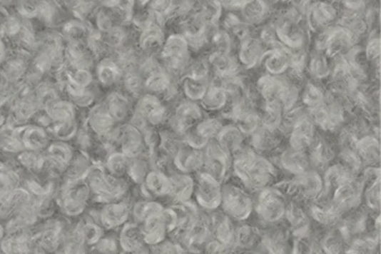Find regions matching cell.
I'll return each mask as SVG.
<instances>
[{
  "label": "cell",
  "instance_id": "obj_40",
  "mask_svg": "<svg viewBox=\"0 0 381 254\" xmlns=\"http://www.w3.org/2000/svg\"><path fill=\"white\" fill-rule=\"evenodd\" d=\"M322 254H345L347 240L337 225L328 230L318 240Z\"/></svg>",
  "mask_w": 381,
  "mask_h": 254
},
{
  "label": "cell",
  "instance_id": "obj_24",
  "mask_svg": "<svg viewBox=\"0 0 381 254\" xmlns=\"http://www.w3.org/2000/svg\"><path fill=\"white\" fill-rule=\"evenodd\" d=\"M278 168L285 171L293 176L303 174L313 170L308 153L299 152L288 146L280 151L278 155Z\"/></svg>",
  "mask_w": 381,
  "mask_h": 254
},
{
  "label": "cell",
  "instance_id": "obj_54",
  "mask_svg": "<svg viewBox=\"0 0 381 254\" xmlns=\"http://www.w3.org/2000/svg\"><path fill=\"white\" fill-rule=\"evenodd\" d=\"M255 33L256 37L263 44L265 49L281 47L282 45L280 44L279 39H278L273 21H269L265 25L260 26L258 29L255 30Z\"/></svg>",
  "mask_w": 381,
  "mask_h": 254
},
{
  "label": "cell",
  "instance_id": "obj_27",
  "mask_svg": "<svg viewBox=\"0 0 381 254\" xmlns=\"http://www.w3.org/2000/svg\"><path fill=\"white\" fill-rule=\"evenodd\" d=\"M203 151L190 148L183 143L173 158V166L177 172L189 175L197 174L203 171Z\"/></svg>",
  "mask_w": 381,
  "mask_h": 254
},
{
  "label": "cell",
  "instance_id": "obj_51",
  "mask_svg": "<svg viewBox=\"0 0 381 254\" xmlns=\"http://www.w3.org/2000/svg\"><path fill=\"white\" fill-rule=\"evenodd\" d=\"M164 211V207L157 201H139L136 203L133 208V218L136 223L141 225L144 220H148L151 216L161 214Z\"/></svg>",
  "mask_w": 381,
  "mask_h": 254
},
{
  "label": "cell",
  "instance_id": "obj_53",
  "mask_svg": "<svg viewBox=\"0 0 381 254\" xmlns=\"http://www.w3.org/2000/svg\"><path fill=\"white\" fill-rule=\"evenodd\" d=\"M362 205L372 214L380 213V181L365 188Z\"/></svg>",
  "mask_w": 381,
  "mask_h": 254
},
{
  "label": "cell",
  "instance_id": "obj_34",
  "mask_svg": "<svg viewBox=\"0 0 381 254\" xmlns=\"http://www.w3.org/2000/svg\"><path fill=\"white\" fill-rule=\"evenodd\" d=\"M262 238V230L250 223L236 225L234 248L236 250L253 251L258 248Z\"/></svg>",
  "mask_w": 381,
  "mask_h": 254
},
{
  "label": "cell",
  "instance_id": "obj_2",
  "mask_svg": "<svg viewBox=\"0 0 381 254\" xmlns=\"http://www.w3.org/2000/svg\"><path fill=\"white\" fill-rule=\"evenodd\" d=\"M255 87L263 102L279 103L285 113L300 105L302 87L289 80L286 76L263 73L256 80Z\"/></svg>",
  "mask_w": 381,
  "mask_h": 254
},
{
  "label": "cell",
  "instance_id": "obj_1",
  "mask_svg": "<svg viewBox=\"0 0 381 254\" xmlns=\"http://www.w3.org/2000/svg\"><path fill=\"white\" fill-rule=\"evenodd\" d=\"M232 173L251 194L275 185L279 177L275 162L254 152L248 144L232 156Z\"/></svg>",
  "mask_w": 381,
  "mask_h": 254
},
{
  "label": "cell",
  "instance_id": "obj_31",
  "mask_svg": "<svg viewBox=\"0 0 381 254\" xmlns=\"http://www.w3.org/2000/svg\"><path fill=\"white\" fill-rule=\"evenodd\" d=\"M354 150L365 166H380V144L378 136L374 133L363 136L355 144Z\"/></svg>",
  "mask_w": 381,
  "mask_h": 254
},
{
  "label": "cell",
  "instance_id": "obj_10",
  "mask_svg": "<svg viewBox=\"0 0 381 254\" xmlns=\"http://www.w3.org/2000/svg\"><path fill=\"white\" fill-rule=\"evenodd\" d=\"M203 118H205V111L201 108L199 103L183 98L177 102L172 113L170 111L166 123H168V127L175 133L183 137V133L188 129L196 126Z\"/></svg>",
  "mask_w": 381,
  "mask_h": 254
},
{
  "label": "cell",
  "instance_id": "obj_35",
  "mask_svg": "<svg viewBox=\"0 0 381 254\" xmlns=\"http://www.w3.org/2000/svg\"><path fill=\"white\" fill-rule=\"evenodd\" d=\"M163 212L151 216L140 225L143 233L144 243L148 246H157L166 240L168 235V228L164 222Z\"/></svg>",
  "mask_w": 381,
  "mask_h": 254
},
{
  "label": "cell",
  "instance_id": "obj_14",
  "mask_svg": "<svg viewBox=\"0 0 381 254\" xmlns=\"http://www.w3.org/2000/svg\"><path fill=\"white\" fill-rule=\"evenodd\" d=\"M293 235L285 223L269 225L262 230V238L258 246L263 254H289L293 245Z\"/></svg>",
  "mask_w": 381,
  "mask_h": 254
},
{
  "label": "cell",
  "instance_id": "obj_44",
  "mask_svg": "<svg viewBox=\"0 0 381 254\" xmlns=\"http://www.w3.org/2000/svg\"><path fill=\"white\" fill-rule=\"evenodd\" d=\"M105 106L115 122L126 121L129 117L131 103H129V96L126 93L120 91L111 93L107 98Z\"/></svg>",
  "mask_w": 381,
  "mask_h": 254
},
{
  "label": "cell",
  "instance_id": "obj_4",
  "mask_svg": "<svg viewBox=\"0 0 381 254\" xmlns=\"http://www.w3.org/2000/svg\"><path fill=\"white\" fill-rule=\"evenodd\" d=\"M273 186L281 190L288 200L299 201L306 205L319 198L324 192L322 174L315 170L293 176L289 181H277Z\"/></svg>",
  "mask_w": 381,
  "mask_h": 254
},
{
  "label": "cell",
  "instance_id": "obj_29",
  "mask_svg": "<svg viewBox=\"0 0 381 254\" xmlns=\"http://www.w3.org/2000/svg\"><path fill=\"white\" fill-rule=\"evenodd\" d=\"M166 33L163 28L158 24H153L146 29L140 31L139 39H138V46L144 54L154 56L160 54L164 41H166Z\"/></svg>",
  "mask_w": 381,
  "mask_h": 254
},
{
  "label": "cell",
  "instance_id": "obj_38",
  "mask_svg": "<svg viewBox=\"0 0 381 254\" xmlns=\"http://www.w3.org/2000/svg\"><path fill=\"white\" fill-rule=\"evenodd\" d=\"M230 98L228 93L214 81H210L209 87L205 96L201 98L199 105L203 111L208 113H218L223 111L229 104Z\"/></svg>",
  "mask_w": 381,
  "mask_h": 254
},
{
  "label": "cell",
  "instance_id": "obj_15",
  "mask_svg": "<svg viewBox=\"0 0 381 254\" xmlns=\"http://www.w3.org/2000/svg\"><path fill=\"white\" fill-rule=\"evenodd\" d=\"M365 186L358 177L350 179L337 188L332 194V201L342 216L362 205Z\"/></svg>",
  "mask_w": 381,
  "mask_h": 254
},
{
  "label": "cell",
  "instance_id": "obj_28",
  "mask_svg": "<svg viewBox=\"0 0 381 254\" xmlns=\"http://www.w3.org/2000/svg\"><path fill=\"white\" fill-rule=\"evenodd\" d=\"M289 63H290V51L281 46L267 49L263 54L260 66L264 68L265 73L283 76L288 72Z\"/></svg>",
  "mask_w": 381,
  "mask_h": 254
},
{
  "label": "cell",
  "instance_id": "obj_32",
  "mask_svg": "<svg viewBox=\"0 0 381 254\" xmlns=\"http://www.w3.org/2000/svg\"><path fill=\"white\" fill-rule=\"evenodd\" d=\"M172 190L170 198L174 203H185L193 198L194 194L195 179L192 175L183 173L174 172L170 175Z\"/></svg>",
  "mask_w": 381,
  "mask_h": 254
},
{
  "label": "cell",
  "instance_id": "obj_47",
  "mask_svg": "<svg viewBox=\"0 0 381 254\" xmlns=\"http://www.w3.org/2000/svg\"><path fill=\"white\" fill-rule=\"evenodd\" d=\"M120 245L126 251H138L144 247L143 233L138 223H127L120 233Z\"/></svg>",
  "mask_w": 381,
  "mask_h": 254
},
{
  "label": "cell",
  "instance_id": "obj_11",
  "mask_svg": "<svg viewBox=\"0 0 381 254\" xmlns=\"http://www.w3.org/2000/svg\"><path fill=\"white\" fill-rule=\"evenodd\" d=\"M339 19L338 4L332 2H310L305 14L308 33L317 35L337 25Z\"/></svg>",
  "mask_w": 381,
  "mask_h": 254
},
{
  "label": "cell",
  "instance_id": "obj_8",
  "mask_svg": "<svg viewBox=\"0 0 381 254\" xmlns=\"http://www.w3.org/2000/svg\"><path fill=\"white\" fill-rule=\"evenodd\" d=\"M168 115L170 111L166 102L158 96L143 93L136 103L131 119H137L136 123H133L137 128L144 129L146 127L155 128L163 126L168 121Z\"/></svg>",
  "mask_w": 381,
  "mask_h": 254
},
{
  "label": "cell",
  "instance_id": "obj_19",
  "mask_svg": "<svg viewBox=\"0 0 381 254\" xmlns=\"http://www.w3.org/2000/svg\"><path fill=\"white\" fill-rule=\"evenodd\" d=\"M306 207H308V214L313 222L319 223L320 225H323L328 229L338 225L342 218V214L332 203V198L324 194Z\"/></svg>",
  "mask_w": 381,
  "mask_h": 254
},
{
  "label": "cell",
  "instance_id": "obj_30",
  "mask_svg": "<svg viewBox=\"0 0 381 254\" xmlns=\"http://www.w3.org/2000/svg\"><path fill=\"white\" fill-rule=\"evenodd\" d=\"M215 141L218 146L233 156L240 148L247 146L248 138L240 131L235 124L227 123L223 124V128L220 129V133L216 137Z\"/></svg>",
  "mask_w": 381,
  "mask_h": 254
},
{
  "label": "cell",
  "instance_id": "obj_48",
  "mask_svg": "<svg viewBox=\"0 0 381 254\" xmlns=\"http://www.w3.org/2000/svg\"><path fill=\"white\" fill-rule=\"evenodd\" d=\"M129 210L124 203H113L107 205L101 213V220L108 228L117 227L126 222Z\"/></svg>",
  "mask_w": 381,
  "mask_h": 254
},
{
  "label": "cell",
  "instance_id": "obj_5",
  "mask_svg": "<svg viewBox=\"0 0 381 254\" xmlns=\"http://www.w3.org/2000/svg\"><path fill=\"white\" fill-rule=\"evenodd\" d=\"M159 59L162 67L173 78H183L192 61V49L183 34L173 33L166 36Z\"/></svg>",
  "mask_w": 381,
  "mask_h": 254
},
{
  "label": "cell",
  "instance_id": "obj_50",
  "mask_svg": "<svg viewBox=\"0 0 381 254\" xmlns=\"http://www.w3.org/2000/svg\"><path fill=\"white\" fill-rule=\"evenodd\" d=\"M335 161L339 162L341 166H345L350 174L355 177H358L361 171L365 168V164L361 161L360 157L358 156L354 148L339 150Z\"/></svg>",
  "mask_w": 381,
  "mask_h": 254
},
{
  "label": "cell",
  "instance_id": "obj_36",
  "mask_svg": "<svg viewBox=\"0 0 381 254\" xmlns=\"http://www.w3.org/2000/svg\"><path fill=\"white\" fill-rule=\"evenodd\" d=\"M142 190L152 198L170 197L172 190L170 176L161 171L152 170L142 183Z\"/></svg>",
  "mask_w": 381,
  "mask_h": 254
},
{
  "label": "cell",
  "instance_id": "obj_9",
  "mask_svg": "<svg viewBox=\"0 0 381 254\" xmlns=\"http://www.w3.org/2000/svg\"><path fill=\"white\" fill-rule=\"evenodd\" d=\"M194 200L205 212H215L222 203L223 183L205 171L195 174Z\"/></svg>",
  "mask_w": 381,
  "mask_h": 254
},
{
  "label": "cell",
  "instance_id": "obj_18",
  "mask_svg": "<svg viewBox=\"0 0 381 254\" xmlns=\"http://www.w3.org/2000/svg\"><path fill=\"white\" fill-rule=\"evenodd\" d=\"M284 223L293 238L312 233L313 220L308 214V207L295 200H288Z\"/></svg>",
  "mask_w": 381,
  "mask_h": 254
},
{
  "label": "cell",
  "instance_id": "obj_41",
  "mask_svg": "<svg viewBox=\"0 0 381 254\" xmlns=\"http://www.w3.org/2000/svg\"><path fill=\"white\" fill-rule=\"evenodd\" d=\"M258 111L262 127L269 131H280L285 111L279 103L263 102Z\"/></svg>",
  "mask_w": 381,
  "mask_h": 254
},
{
  "label": "cell",
  "instance_id": "obj_23",
  "mask_svg": "<svg viewBox=\"0 0 381 254\" xmlns=\"http://www.w3.org/2000/svg\"><path fill=\"white\" fill-rule=\"evenodd\" d=\"M212 238L225 247H234L236 225L222 211L211 212L208 215Z\"/></svg>",
  "mask_w": 381,
  "mask_h": 254
},
{
  "label": "cell",
  "instance_id": "obj_52",
  "mask_svg": "<svg viewBox=\"0 0 381 254\" xmlns=\"http://www.w3.org/2000/svg\"><path fill=\"white\" fill-rule=\"evenodd\" d=\"M321 253L318 240L312 233L293 238L289 254H318Z\"/></svg>",
  "mask_w": 381,
  "mask_h": 254
},
{
  "label": "cell",
  "instance_id": "obj_49",
  "mask_svg": "<svg viewBox=\"0 0 381 254\" xmlns=\"http://www.w3.org/2000/svg\"><path fill=\"white\" fill-rule=\"evenodd\" d=\"M197 9L205 23L211 28L220 27L223 15V6L220 1H205L197 4Z\"/></svg>",
  "mask_w": 381,
  "mask_h": 254
},
{
  "label": "cell",
  "instance_id": "obj_12",
  "mask_svg": "<svg viewBox=\"0 0 381 254\" xmlns=\"http://www.w3.org/2000/svg\"><path fill=\"white\" fill-rule=\"evenodd\" d=\"M203 158V171L222 183L230 178L232 174V156L223 150L215 140L205 146Z\"/></svg>",
  "mask_w": 381,
  "mask_h": 254
},
{
  "label": "cell",
  "instance_id": "obj_45",
  "mask_svg": "<svg viewBox=\"0 0 381 254\" xmlns=\"http://www.w3.org/2000/svg\"><path fill=\"white\" fill-rule=\"evenodd\" d=\"M210 81H211V78L200 80V78L183 76V78H181L179 87H181V91L185 98L193 101V102L199 103L205 96L208 87H209Z\"/></svg>",
  "mask_w": 381,
  "mask_h": 254
},
{
  "label": "cell",
  "instance_id": "obj_43",
  "mask_svg": "<svg viewBox=\"0 0 381 254\" xmlns=\"http://www.w3.org/2000/svg\"><path fill=\"white\" fill-rule=\"evenodd\" d=\"M365 61L371 67L372 74L375 76L376 82L380 81V37L377 30L371 33L367 36L365 47L362 48ZM374 82V81H373Z\"/></svg>",
  "mask_w": 381,
  "mask_h": 254
},
{
  "label": "cell",
  "instance_id": "obj_20",
  "mask_svg": "<svg viewBox=\"0 0 381 254\" xmlns=\"http://www.w3.org/2000/svg\"><path fill=\"white\" fill-rule=\"evenodd\" d=\"M265 51L264 46L254 34L238 44L235 58L242 69L253 70L260 65Z\"/></svg>",
  "mask_w": 381,
  "mask_h": 254
},
{
  "label": "cell",
  "instance_id": "obj_37",
  "mask_svg": "<svg viewBox=\"0 0 381 254\" xmlns=\"http://www.w3.org/2000/svg\"><path fill=\"white\" fill-rule=\"evenodd\" d=\"M326 93H327V88H326L325 84L310 80V78L306 80L302 86L301 95H300L301 106L306 111L316 108V107L323 104Z\"/></svg>",
  "mask_w": 381,
  "mask_h": 254
},
{
  "label": "cell",
  "instance_id": "obj_26",
  "mask_svg": "<svg viewBox=\"0 0 381 254\" xmlns=\"http://www.w3.org/2000/svg\"><path fill=\"white\" fill-rule=\"evenodd\" d=\"M240 15L246 25L258 29L260 26L271 21L273 4L267 1H245Z\"/></svg>",
  "mask_w": 381,
  "mask_h": 254
},
{
  "label": "cell",
  "instance_id": "obj_55",
  "mask_svg": "<svg viewBox=\"0 0 381 254\" xmlns=\"http://www.w3.org/2000/svg\"><path fill=\"white\" fill-rule=\"evenodd\" d=\"M183 76H190L194 78H211V69L207 58H199L196 60L190 61Z\"/></svg>",
  "mask_w": 381,
  "mask_h": 254
},
{
  "label": "cell",
  "instance_id": "obj_33",
  "mask_svg": "<svg viewBox=\"0 0 381 254\" xmlns=\"http://www.w3.org/2000/svg\"><path fill=\"white\" fill-rule=\"evenodd\" d=\"M330 70H332V60L320 50L312 49L308 54V67H306V72L310 76V80L325 84L330 78Z\"/></svg>",
  "mask_w": 381,
  "mask_h": 254
},
{
  "label": "cell",
  "instance_id": "obj_57",
  "mask_svg": "<svg viewBox=\"0 0 381 254\" xmlns=\"http://www.w3.org/2000/svg\"><path fill=\"white\" fill-rule=\"evenodd\" d=\"M250 254H263L262 253V251L260 250H258V251H255V250H253V251H250Z\"/></svg>",
  "mask_w": 381,
  "mask_h": 254
},
{
  "label": "cell",
  "instance_id": "obj_42",
  "mask_svg": "<svg viewBox=\"0 0 381 254\" xmlns=\"http://www.w3.org/2000/svg\"><path fill=\"white\" fill-rule=\"evenodd\" d=\"M98 82L104 87H111L123 78L121 66L113 59H103L96 67Z\"/></svg>",
  "mask_w": 381,
  "mask_h": 254
},
{
  "label": "cell",
  "instance_id": "obj_22",
  "mask_svg": "<svg viewBox=\"0 0 381 254\" xmlns=\"http://www.w3.org/2000/svg\"><path fill=\"white\" fill-rule=\"evenodd\" d=\"M284 135L280 131H269L260 126L248 138V146L258 154L266 156L281 148Z\"/></svg>",
  "mask_w": 381,
  "mask_h": 254
},
{
  "label": "cell",
  "instance_id": "obj_56",
  "mask_svg": "<svg viewBox=\"0 0 381 254\" xmlns=\"http://www.w3.org/2000/svg\"><path fill=\"white\" fill-rule=\"evenodd\" d=\"M151 171L152 170H150V164L146 160L135 158L133 162H128L126 173L135 183L142 185Z\"/></svg>",
  "mask_w": 381,
  "mask_h": 254
},
{
  "label": "cell",
  "instance_id": "obj_17",
  "mask_svg": "<svg viewBox=\"0 0 381 254\" xmlns=\"http://www.w3.org/2000/svg\"><path fill=\"white\" fill-rule=\"evenodd\" d=\"M324 133L325 135H322L321 131H318L316 138L308 152L313 170L321 174L330 164L334 163L338 154L337 144L327 137V133Z\"/></svg>",
  "mask_w": 381,
  "mask_h": 254
},
{
  "label": "cell",
  "instance_id": "obj_58",
  "mask_svg": "<svg viewBox=\"0 0 381 254\" xmlns=\"http://www.w3.org/2000/svg\"><path fill=\"white\" fill-rule=\"evenodd\" d=\"M318 254H322V253H318Z\"/></svg>",
  "mask_w": 381,
  "mask_h": 254
},
{
  "label": "cell",
  "instance_id": "obj_21",
  "mask_svg": "<svg viewBox=\"0 0 381 254\" xmlns=\"http://www.w3.org/2000/svg\"><path fill=\"white\" fill-rule=\"evenodd\" d=\"M211 76L218 78L240 76L242 68L236 60L235 54L229 52L210 51L207 56Z\"/></svg>",
  "mask_w": 381,
  "mask_h": 254
},
{
  "label": "cell",
  "instance_id": "obj_16",
  "mask_svg": "<svg viewBox=\"0 0 381 254\" xmlns=\"http://www.w3.org/2000/svg\"><path fill=\"white\" fill-rule=\"evenodd\" d=\"M318 133L316 126L308 116V111H304L298 117L293 123V128L287 136V146L299 152L308 153L314 142Z\"/></svg>",
  "mask_w": 381,
  "mask_h": 254
},
{
  "label": "cell",
  "instance_id": "obj_25",
  "mask_svg": "<svg viewBox=\"0 0 381 254\" xmlns=\"http://www.w3.org/2000/svg\"><path fill=\"white\" fill-rule=\"evenodd\" d=\"M119 142L122 154L127 158H137L146 150V138L143 133L133 124H124L119 131Z\"/></svg>",
  "mask_w": 381,
  "mask_h": 254
},
{
  "label": "cell",
  "instance_id": "obj_6",
  "mask_svg": "<svg viewBox=\"0 0 381 254\" xmlns=\"http://www.w3.org/2000/svg\"><path fill=\"white\" fill-rule=\"evenodd\" d=\"M358 39L352 33L339 25L332 26L325 31L315 35L313 49L320 50L328 59L345 56L357 47Z\"/></svg>",
  "mask_w": 381,
  "mask_h": 254
},
{
  "label": "cell",
  "instance_id": "obj_39",
  "mask_svg": "<svg viewBox=\"0 0 381 254\" xmlns=\"http://www.w3.org/2000/svg\"><path fill=\"white\" fill-rule=\"evenodd\" d=\"M322 178H323L324 183L323 194L332 197V193L337 188L340 187L342 183H347L350 179L355 178V176H352L345 166L335 161L322 173Z\"/></svg>",
  "mask_w": 381,
  "mask_h": 254
},
{
  "label": "cell",
  "instance_id": "obj_7",
  "mask_svg": "<svg viewBox=\"0 0 381 254\" xmlns=\"http://www.w3.org/2000/svg\"><path fill=\"white\" fill-rule=\"evenodd\" d=\"M288 199L275 186L265 188L254 195V213L265 225L283 222Z\"/></svg>",
  "mask_w": 381,
  "mask_h": 254
},
{
  "label": "cell",
  "instance_id": "obj_3",
  "mask_svg": "<svg viewBox=\"0 0 381 254\" xmlns=\"http://www.w3.org/2000/svg\"><path fill=\"white\" fill-rule=\"evenodd\" d=\"M220 211L233 222L245 223L254 213V196L238 181L228 179L223 183Z\"/></svg>",
  "mask_w": 381,
  "mask_h": 254
},
{
  "label": "cell",
  "instance_id": "obj_13",
  "mask_svg": "<svg viewBox=\"0 0 381 254\" xmlns=\"http://www.w3.org/2000/svg\"><path fill=\"white\" fill-rule=\"evenodd\" d=\"M223 124V120L218 117H205L183 133V143L190 148L203 151L210 142L216 139Z\"/></svg>",
  "mask_w": 381,
  "mask_h": 254
},
{
  "label": "cell",
  "instance_id": "obj_46",
  "mask_svg": "<svg viewBox=\"0 0 381 254\" xmlns=\"http://www.w3.org/2000/svg\"><path fill=\"white\" fill-rule=\"evenodd\" d=\"M88 123L96 135H106L113 128L116 122L111 118L105 104H96L89 113Z\"/></svg>",
  "mask_w": 381,
  "mask_h": 254
}]
</instances>
